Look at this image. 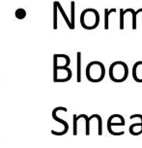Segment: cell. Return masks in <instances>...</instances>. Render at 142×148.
<instances>
[{"mask_svg": "<svg viewBox=\"0 0 142 148\" xmlns=\"http://www.w3.org/2000/svg\"><path fill=\"white\" fill-rule=\"evenodd\" d=\"M100 23V14L96 9L88 8L82 11L80 15V24L84 29L93 30Z\"/></svg>", "mask_w": 142, "mask_h": 148, "instance_id": "cell-3", "label": "cell"}, {"mask_svg": "<svg viewBox=\"0 0 142 148\" xmlns=\"http://www.w3.org/2000/svg\"><path fill=\"white\" fill-rule=\"evenodd\" d=\"M132 77L136 82H142V61H137L132 67Z\"/></svg>", "mask_w": 142, "mask_h": 148, "instance_id": "cell-7", "label": "cell"}, {"mask_svg": "<svg viewBox=\"0 0 142 148\" xmlns=\"http://www.w3.org/2000/svg\"><path fill=\"white\" fill-rule=\"evenodd\" d=\"M136 13H142V8H140V9H138L137 11H136Z\"/></svg>", "mask_w": 142, "mask_h": 148, "instance_id": "cell-13", "label": "cell"}, {"mask_svg": "<svg viewBox=\"0 0 142 148\" xmlns=\"http://www.w3.org/2000/svg\"><path fill=\"white\" fill-rule=\"evenodd\" d=\"M124 22H125V15L123 13V9L120 10V29H124Z\"/></svg>", "mask_w": 142, "mask_h": 148, "instance_id": "cell-12", "label": "cell"}, {"mask_svg": "<svg viewBox=\"0 0 142 148\" xmlns=\"http://www.w3.org/2000/svg\"><path fill=\"white\" fill-rule=\"evenodd\" d=\"M108 74L113 82H123L129 76V67L123 61H114L109 67Z\"/></svg>", "mask_w": 142, "mask_h": 148, "instance_id": "cell-1", "label": "cell"}, {"mask_svg": "<svg viewBox=\"0 0 142 148\" xmlns=\"http://www.w3.org/2000/svg\"><path fill=\"white\" fill-rule=\"evenodd\" d=\"M71 60L66 54H55L54 55V68H68Z\"/></svg>", "mask_w": 142, "mask_h": 148, "instance_id": "cell-6", "label": "cell"}, {"mask_svg": "<svg viewBox=\"0 0 142 148\" xmlns=\"http://www.w3.org/2000/svg\"><path fill=\"white\" fill-rule=\"evenodd\" d=\"M77 82H81V53L77 52Z\"/></svg>", "mask_w": 142, "mask_h": 148, "instance_id": "cell-10", "label": "cell"}, {"mask_svg": "<svg viewBox=\"0 0 142 148\" xmlns=\"http://www.w3.org/2000/svg\"><path fill=\"white\" fill-rule=\"evenodd\" d=\"M116 12V9H110V10H107V9H104V29L107 30L108 27H109V21H108V18H109V15L112 13H115Z\"/></svg>", "mask_w": 142, "mask_h": 148, "instance_id": "cell-9", "label": "cell"}, {"mask_svg": "<svg viewBox=\"0 0 142 148\" xmlns=\"http://www.w3.org/2000/svg\"><path fill=\"white\" fill-rule=\"evenodd\" d=\"M125 126V119L121 114H112L107 119V130L111 129V128Z\"/></svg>", "mask_w": 142, "mask_h": 148, "instance_id": "cell-5", "label": "cell"}, {"mask_svg": "<svg viewBox=\"0 0 142 148\" xmlns=\"http://www.w3.org/2000/svg\"><path fill=\"white\" fill-rule=\"evenodd\" d=\"M72 29L74 28V2H72V21H71Z\"/></svg>", "mask_w": 142, "mask_h": 148, "instance_id": "cell-11", "label": "cell"}, {"mask_svg": "<svg viewBox=\"0 0 142 148\" xmlns=\"http://www.w3.org/2000/svg\"><path fill=\"white\" fill-rule=\"evenodd\" d=\"M72 71L70 68H54L55 82H66L72 79Z\"/></svg>", "mask_w": 142, "mask_h": 148, "instance_id": "cell-4", "label": "cell"}, {"mask_svg": "<svg viewBox=\"0 0 142 148\" xmlns=\"http://www.w3.org/2000/svg\"><path fill=\"white\" fill-rule=\"evenodd\" d=\"M129 131L132 136L142 135V123H140V122L133 123V124H132L130 126Z\"/></svg>", "mask_w": 142, "mask_h": 148, "instance_id": "cell-8", "label": "cell"}, {"mask_svg": "<svg viewBox=\"0 0 142 148\" xmlns=\"http://www.w3.org/2000/svg\"><path fill=\"white\" fill-rule=\"evenodd\" d=\"M86 77L89 82L97 83L102 82L105 76V67L100 61H91L86 67Z\"/></svg>", "mask_w": 142, "mask_h": 148, "instance_id": "cell-2", "label": "cell"}]
</instances>
